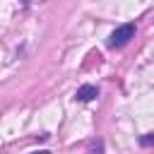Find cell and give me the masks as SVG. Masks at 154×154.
Instances as JSON below:
<instances>
[{
	"label": "cell",
	"instance_id": "cell-2",
	"mask_svg": "<svg viewBox=\"0 0 154 154\" xmlns=\"http://www.w3.org/2000/svg\"><path fill=\"white\" fill-rule=\"evenodd\" d=\"M96 96H99V89H96L94 84H82V87L77 89V94H75V99L82 101V103H84V101H91V99H96Z\"/></svg>",
	"mask_w": 154,
	"mask_h": 154
},
{
	"label": "cell",
	"instance_id": "cell-3",
	"mask_svg": "<svg viewBox=\"0 0 154 154\" xmlns=\"http://www.w3.org/2000/svg\"><path fill=\"white\" fill-rule=\"evenodd\" d=\"M140 144H142V147H149V144H154V135H144V137L140 140Z\"/></svg>",
	"mask_w": 154,
	"mask_h": 154
},
{
	"label": "cell",
	"instance_id": "cell-4",
	"mask_svg": "<svg viewBox=\"0 0 154 154\" xmlns=\"http://www.w3.org/2000/svg\"><path fill=\"white\" fill-rule=\"evenodd\" d=\"M31 154H48V152H31Z\"/></svg>",
	"mask_w": 154,
	"mask_h": 154
},
{
	"label": "cell",
	"instance_id": "cell-1",
	"mask_svg": "<svg viewBox=\"0 0 154 154\" xmlns=\"http://www.w3.org/2000/svg\"><path fill=\"white\" fill-rule=\"evenodd\" d=\"M130 38H135V24H123L108 36V48H123Z\"/></svg>",
	"mask_w": 154,
	"mask_h": 154
}]
</instances>
